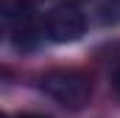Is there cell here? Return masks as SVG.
I'll return each mask as SVG.
<instances>
[{
    "mask_svg": "<svg viewBox=\"0 0 120 118\" xmlns=\"http://www.w3.org/2000/svg\"><path fill=\"white\" fill-rule=\"evenodd\" d=\"M39 87L45 90L53 101L70 110H81L90 101L92 84L81 70H50L39 79Z\"/></svg>",
    "mask_w": 120,
    "mask_h": 118,
    "instance_id": "cell-1",
    "label": "cell"
},
{
    "mask_svg": "<svg viewBox=\"0 0 120 118\" xmlns=\"http://www.w3.org/2000/svg\"><path fill=\"white\" fill-rule=\"evenodd\" d=\"M20 118H48V115H36V113H22Z\"/></svg>",
    "mask_w": 120,
    "mask_h": 118,
    "instance_id": "cell-5",
    "label": "cell"
},
{
    "mask_svg": "<svg viewBox=\"0 0 120 118\" xmlns=\"http://www.w3.org/2000/svg\"><path fill=\"white\" fill-rule=\"evenodd\" d=\"M112 87H115V93L120 96V67L115 70V76H112Z\"/></svg>",
    "mask_w": 120,
    "mask_h": 118,
    "instance_id": "cell-4",
    "label": "cell"
},
{
    "mask_svg": "<svg viewBox=\"0 0 120 118\" xmlns=\"http://www.w3.org/2000/svg\"><path fill=\"white\" fill-rule=\"evenodd\" d=\"M101 14H103V23H112V20H120V0H109L103 8H101Z\"/></svg>",
    "mask_w": 120,
    "mask_h": 118,
    "instance_id": "cell-3",
    "label": "cell"
},
{
    "mask_svg": "<svg viewBox=\"0 0 120 118\" xmlns=\"http://www.w3.org/2000/svg\"><path fill=\"white\" fill-rule=\"evenodd\" d=\"M45 31H48V37L53 42H75L87 31V17H84V11L78 6L61 3V6H56V8L48 11Z\"/></svg>",
    "mask_w": 120,
    "mask_h": 118,
    "instance_id": "cell-2",
    "label": "cell"
}]
</instances>
